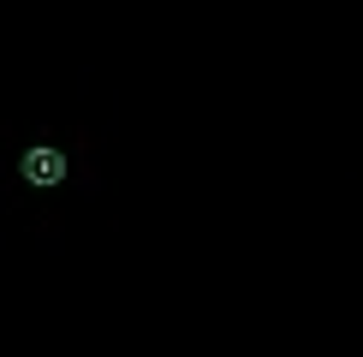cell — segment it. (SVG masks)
<instances>
[{
    "instance_id": "6da1fadb",
    "label": "cell",
    "mask_w": 363,
    "mask_h": 357,
    "mask_svg": "<svg viewBox=\"0 0 363 357\" xmlns=\"http://www.w3.org/2000/svg\"><path fill=\"white\" fill-rule=\"evenodd\" d=\"M18 173H24V185L54 191L60 178H66V155H60L54 143H36V149H24V155H18Z\"/></svg>"
}]
</instances>
